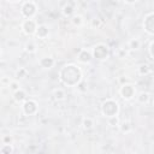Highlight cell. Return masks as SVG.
I'll return each instance as SVG.
<instances>
[{"label": "cell", "mask_w": 154, "mask_h": 154, "mask_svg": "<svg viewBox=\"0 0 154 154\" xmlns=\"http://www.w3.org/2000/svg\"><path fill=\"white\" fill-rule=\"evenodd\" d=\"M2 140H4V142H5V144H6V142H10V141H11V137H6V136H5V137H4Z\"/></svg>", "instance_id": "28"}, {"label": "cell", "mask_w": 154, "mask_h": 154, "mask_svg": "<svg viewBox=\"0 0 154 154\" xmlns=\"http://www.w3.org/2000/svg\"><path fill=\"white\" fill-rule=\"evenodd\" d=\"M22 29L26 35H31L37 30L36 24H35V22L32 19H25L23 22V24H22Z\"/></svg>", "instance_id": "5"}, {"label": "cell", "mask_w": 154, "mask_h": 154, "mask_svg": "<svg viewBox=\"0 0 154 154\" xmlns=\"http://www.w3.org/2000/svg\"><path fill=\"white\" fill-rule=\"evenodd\" d=\"M63 12H64V14H67V16H69V14H71V13L73 12V8L70 7L69 5H66V6L64 7V11H63Z\"/></svg>", "instance_id": "20"}, {"label": "cell", "mask_w": 154, "mask_h": 154, "mask_svg": "<svg viewBox=\"0 0 154 154\" xmlns=\"http://www.w3.org/2000/svg\"><path fill=\"white\" fill-rule=\"evenodd\" d=\"M54 96L57 100H63L65 97V91L63 89H57L54 90Z\"/></svg>", "instance_id": "14"}, {"label": "cell", "mask_w": 154, "mask_h": 154, "mask_svg": "<svg viewBox=\"0 0 154 154\" xmlns=\"http://www.w3.org/2000/svg\"><path fill=\"white\" fill-rule=\"evenodd\" d=\"M72 22H73V24H76V25H81V23H82V17H81V16H75L73 19H72Z\"/></svg>", "instance_id": "21"}, {"label": "cell", "mask_w": 154, "mask_h": 154, "mask_svg": "<svg viewBox=\"0 0 154 154\" xmlns=\"http://www.w3.org/2000/svg\"><path fill=\"white\" fill-rule=\"evenodd\" d=\"M129 129H130L129 124H128V123H124L123 126H122V131H129Z\"/></svg>", "instance_id": "26"}, {"label": "cell", "mask_w": 154, "mask_h": 154, "mask_svg": "<svg viewBox=\"0 0 154 154\" xmlns=\"http://www.w3.org/2000/svg\"><path fill=\"white\" fill-rule=\"evenodd\" d=\"M12 152V147L10 144H4L2 148H1V153L2 154H10Z\"/></svg>", "instance_id": "16"}, {"label": "cell", "mask_w": 154, "mask_h": 154, "mask_svg": "<svg viewBox=\"0 0 154 154\" xmlns=\"http://www.w3.org/2000/svg\"><path fill=\"white\" fill-rule=\"evenodd\" d=\"M93 54H94V58H96L99 60H103L108 55V48L105 45H97L93 49Z\"/></svg>", "instance_id": "3"}, {"label": "cell", "mask_w": 154, "mask_h": 154, "mask_svg": "<svg viewBox=\"0 0 154 154\" xmlns=\"http://www.w3.org/2000/svg\"><path fill=\"white\" fill-rule=\"evenodd\" d=\"M36 34H37V36H38V37L43 38V37H46V36L48 35V29H47L46 26L41 25V26H38V28H37V30H36Z\"/></svg>", "instance_id": "11"}, {"label": "cell", "mask_w": 154, "mask_h": 154, "mask_svg": "<svg viewBox=\"0 0 154 154\" xmlns=\"http://www.w3.org/2000/svg\"><path fill=\"white\" fill-rule=\"evenodd\" d=\"M13 99H14L17 102H23V101L26 99V94H25L24 90L19 89V90L14 91V94H13Z\"/></svg>", "instance_id": "9"}, {"label": "cell", "mask_w": 154, "mask_h": 154, "mask_svg": "<svg viewBox=\"0 0 154 154\" xmlns=\"http://www.w3.org/2000/svg\"><path fill=\"white\" fill-rule=\"evenodd\" d=\"M35 12H36V6H35L34 2H31V1L24 2L23 7H22V13H23V16H25L26 18L30 19V17H32V16L35 14Z\"/></svg>", "instance_id": "4"}, {"label": "cell", "mask_w": 154, "mask_h": 154, "mask_svg": "<svg viewBox=\"0 0 154 154\" xmlns=\"http://www.w3.org/2000/svg\"><path fill=\"white\" fill-rule=\"evenodd\" d=\"M23 111H24V113L28 114V116L34 114V113L37 111V105H36V102L32 101V100L25 101V102L23 103Z\"/></svg>", "instance_id": "6"}, {"label": "cell", "mask_w": 154, "mask_h": 154, "mask_svg": "<svg viewBox=\"0 0 154 154\" xmlns=\"http://www.w3.org/2000/svg\"><path fill=\"white\" fill-rule=\"evenodd\" d=\"M148 72H150V69H149V66L148 65H142L141 67H140V73L141 75H147Z\"/></svg>", "instance_id": "17"}, {"label": "cell", "mask_w": 154, "mask_h": 154, "mask_svg": "<svg viewBox=\"0 0 154 154\" xmlns=\"http://www.w3.org/2000/svg\"><path fill=\"white\" fill-rule=\"evenodd\" d=\"M120 94H122V97H124L125 100H130L135 94V89L131 84H125V85L122 87Z\"/></svg>", "instance_id": "7"}, {"label": "cell", "mask_w": 154, "mask_h": 154, "mask_svg": "<svg viewBox=\"0 0 154 154\" xmlns=\"http://www.w3.org/2000/svg\"><path fill=\"white\" fill-rule=\"evenodd\" d=\"M149 54H150V57L154 59V42H152L150 46H149Z\"/></svg>", "instance_id": "23"}, {"label": "cell", "mask_w": 154, "mask_h": 154, "mask_svg": "<svg viewBox=\"0 0 154 154\" xmlns=\"http://www.w3.org/2000/svg\"><path fill=\"white\" fill-rule=\"evenodd\" d=\"M26 75H28V71H26V69H24V67H20V69L16 72V77H17L18 79H19V78H25Z\"/></svg>", "instance_id": "13"}, {"label": "cell", "mask_w": 154, "mask_h": 154, "mask_svg": "<svg viewBox=\"0 0 154 154\" xmlns=\"http://www.w3.org/2000/svg\"><path fill=\"white\" fill-rule=\"evenodd\" d=\"M109 124L118 125V118H117V117H112V118H109Z\"/></svg>", "instance_id": "24"}, {"label": "cell", "mask_w": 154, "mask_h": 154, "mask_svg": "<svg viewBox=\"0 0 154 154\" xmlns=\"http://www.w3.org/2000/svg\"><path fill=\"white\" fill-rule=\"evenodd\" d=\"M130 47H131L132 49H137V48L140 47V41H138V40H132V41H130Z\"/></svg>", "instance_id": "19"}, {"label": "cell", "mask_w": 154, "mask_h": 154, "mask_svg": "<svg viewBox=\"0 0 154 154\" xmlns=\"http://www.w3.org/2000/svg\"><path fill=\"white\" fill-rule=\"evenodd\" d=\"M10 84H11V88H12L13 90H16V91H17V90H19V88H18V84H17L16 82H12V83H10Z\"/></svg>", "instance_id": "25"}, {"label": "cell", "mask_w": 154, "mask_h": 154, "mask_svg": "<svg viewBox=\"0 0 154 154\" xmlns=\"http://www.w3.org/2000/svg\"><path fill=\"white\" fill-rule=\"evenodd\" d=\"M81 70L75 65H66L60 70V79L67 85H75L81 81Z\"/></svg>", "instance_id": "1"}, {"label": "cell", "mask_w": 154, "mask_h": 154, "mask_svg": "<svg viewBox=\"0 0 154 154\" xmlns=\"http://www.w3.org/2000/svg\"><path fill=\"white\" fill-rule=\"evenodd\" d=\"M93 125H94V123L90 118H84L83 119V126L85 129H90V128H93Z\"/></svg>", "instance_id": "15"}, {"label": "cell", "mask_w": 154, "mask_h": 154, "mask_svg": "<svg viewBox=\"0 0 154 154\" xmlns=\"http://www.w3.org/2000/svg\"><path fill=\"white\" fill-rule=\"evenodd\" d=\"M91 24H93V25H100V22H99V19H93Z\"/></svg>", "instance_id": "27"}, {"label": "cell", "mask_w": 154, "mask_h": 154, "mask_svg": "<svg viewBox=\"0 0 154 154\" xmlns=\"http://www.w3.org/2000/svg\"><path fill=\"white\" fill-rule=\"evenodd\" d=\"M143 26H144V29H146L147 32L154 34V22H153V16H152V13L146 17L144 23H143Z\"/></svg>", "instance_id": "8"}, {"label": "cell", "mask_w": 154, "mask_h": 154, "mask_svg": "<svg viewBox=\"0 0 154 154\" xmlns=\"http://www.w3.org/2000/svg\"><path fill=\"white\" fill-rule=\"evenodd\" d=\"M102 113L108 117V118H112V117H116L117 113H118V103L113 100H107L102 103Z\"/></svg>", "instance_id": "2"}, {"label": "cell", "mask_w": 154, "mask_h": 154, "mask_svg": "<svg viewBox=\"0 0 154 154\" xmlns=\"http://www.w3.org/2000/svg\"><path fill=\"white\" fill-rule=\"evenodd\" d=\"M148 97H149V95L147 94V93H142V94H140V96H138V101L140 102H146L147 100H148Z\"/></svg>", "instance_id": "18"}, {"label": "cell", "mask_w": 154, "mask_h": 154, "mask_svg": "<svg viewBox=\"0 0 154 154\" xmlns=\"http://www.w3.org/2000/svg\"><path fill=\"white\" fill-rule=\"evenodd\" d=\"M78 58H79V60H81L82 63H87V61H89V60L91 59V54H90L89 52H87V51H82V52L79 53Z\"/></svg>", "instance_id": "10"}, {"label": "cell", "mask_w": 154, "mask_h": 154, "mask_svg": "<svg viewBox=\"0 0 154 154\" xmlns=\"http://www.w3.org/2000/svg\"><path fill=\"white\" fill-rule=\"evenodd\" d=\"M25 47H26L25 49H26L28 52H34V51H35V45H34L32 42H29V43H26V46H25Z\"/></svg>", "instance_id": "22"}, {"label": "cell", "mask_w": 154, "mask_h": 154, "mask_svg": "<svg viewBox=\"0 0 154 154\" xmlns=\"http://www.w3.org/2000/svg\"><path fill=\"white\" fill-rule=\"evenodd\" d=\"M40 64H41L42 67H51L54 64V60L51 59V58H43V59H41Z\"/></svg>", "instance_id": "12"}]
</instances>
